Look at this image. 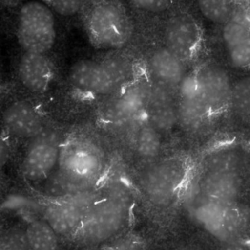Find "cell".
Wrapping results in <instances>:
<instances>
[{"label":"cell","mask_w":250,"mask_h":250,"mask_svg":"<svg viewBox=\"0 0 250 250\" xmlns=\"http://www.w3.org/2000/svg\"><path fill=\"white\" fill-rule=\"evenodd\" d=\"M7 6L6 23L19 49L49 55L57 38L54 12L43 1H14Z\"/></svg>","instance_id":"6da1fadb"},{"label":"cell","mask_w":250,"mask_h":250,"mask_svg":"<svg viewBox=\"0 0 250 250\" xmlns=\"http://www.w3.org/2000/svg\"><path fill=\"white\" fill-rule=\"evenodd\" d=\"M105 164V153L94 136L73 133L63 138L57 167L75 189L92 190L102 177Z\"/></svg>","instance_id":"7a4b0ae2"},{"label":"cell","mask_w":250,"mask_h":250,"mask_svg":"<svg viewBox=\"0 0 250 250\" xmlns=\"http://www.w3.org/2000/svg\"><path fill=\"white\" fill-rule=\"evenodd\" d=\"M130 192L122 185L111 186L85 212L76 239L86 245H99L118 234L125 227L131 206Z\"/></svg>","instance_id":"3957f363"},{"label":"cell","mask_w":250,"mask_h":250,"mask_svg":"<svg viewBox=\"0 0 250 250\" xmlns=\"http://www.w3.org/2000/svg\"><path fill=\"white\" fill-rule=\"evenodd\" d=\"M42 103L7 88L0 98V131L22 146L52 123Z\"/></svg>","instance_id":"277c9868"},{"label":"cell","mask_w":250,"mask_h":250,"mask_svg":"<svg viewBox=\"0 0 250 250\" xmlns=\"http://www.w3.org/2000/svg\"><path fill=\"white\" fill-rule=\"evenodd\" d=\"M135 76L132 65L120 56L99 61L80 60L69 70V81L73 88L96 96L114 95Z\"/></svg>","instance_id":"5b68a950"},{"label":"cell","mask_w":250,"mask_h":250,"mask_svg":"<svg viewBox=\"0 0 250 250\" xmlns=\"http://www.w3.org/2000/svg\"><path fill=\"white\" fill-rule=\"evenodd\" d=\"M55 64L49 55L19 49L12 62V76L8 86L19 93L43 104L54 85Z\"/></svg>","instance_id":"8992f818"},{"label":"cell","mask_w":250,"mask_h":250,"mask_svg":"<svg viewBox=\"0 0 250 250\" xmlns=\"http://www.w3.org/2000/svg\"><path fill=\"white\" fill-rule=\"evenodd\" d=\"M86 23L92 42L102 48H121L132 35L130 18L118 1L94 3L88 11Z\"/></svg>","instance_id":"52a82bcc"},{"label":"cell","mask_w":250,"mask_h":250,"mask_svg":"<svg viewBox=\"0 0 250 250\" xmlns=\"http://www.w3.org/2000/svg\"><path fill=\"white\" fill-rule=\"evenodd\" d=\"M151 81L137 76L113 95L102 110V120L111 129H130L146 116Z\"/></svg>","instance_id":"ba28073f"},{"label":"cell","mask_w":250,"mask_h":250,"mask_svg":"<svg viewBox=\"0 0 250 250\" xmlns=\"http://www.w3.org/2000/svg\"><path fill=\"white\" fill-rule=\"evenodd\" d=\"M62 140L61 132L52 122L36 137L19 147L21 173L26 180L40 182L54 173L58 166Z\"/></svg>","instance_id":"9c48e42d"},{"label":"cell","mask_w":250,"mask_h":250,"mask_svg":"<svg viewBox=\"0 0 250 250\" xmlns=\"http://www.w3.org/2000/svg\"><path fill=\"white\" fill-rule=\"evenodd\" d=\"M188 171L180 157L165 159L148 167L143 175L142 188L148 199L160 206L171 204Z\"/></svg>","instance_id":"30bf717a"},{"label":"cell","mask_w":250,"mask_h":250,"mask_svg":"<svg viewBox=\"0 0 250 250\" xmlns=\"http://www.w3.org/2000/svg\"><path fill=\"white\" fill-rule=\"evenodd\" d=\"M233 204L210 198L198 188L189 197L188 210L192 220L207 233L219 242L226 243L233 230Z\"/></svg>","instance_id":"8fae6325"},{"label":"cell","mask_w":250,"mask_h":250,"mask_svg":"<svg viewBox=\"0 0 250 250\" xmlns=\"http://www.w3.org/2000/svg\"><path fill=\"white\" fill-rule=\"evenodd\" d=\"M92 191L63 199L49 200L42 207L43 220L58 236H75L86 210L98 200Z\"/></svg>","instance_id":"7c38bea8"},{"label":"cell","mask_w":250,"mask_h":250,"mask_svg":"<svg viewBox=\"0 0 250 250\" xmlns=\"http://www.w3.org/2000/svg\"><path fill=\"white\" fill-rule=\"evenodd\" d=\"M164 40L166 48L187 63L193 60L201 46V28L190 14L177 13L166 23Z\"/></svg>","instance_id":"4fadbf2b"},{"label":"cell","mask_w":250,"mask_h":250,"mask_svg":"<svg viewBox=\"0 0 250 250\" xmlns=\"http://www.w3.org/2000/svg\"><path fill=\"white\" fill-rule=\"evenodd\" d=\"M201 96L210 114L220 113L230 105L233 85L226 70L215 63H205L195 70Z\"/></svg>","instance_id":"5bb4252c"},{"label":"cell","mask_w":250,"mask_h":250,"mask_svg":"<svg viewBox=\"0 0 250 250\" xmlns=\"http://www.w3.org/2000/svg\"><path fill=\"white\" fill-rule=\"evenodd\" d=\"M177 123L184 129H198L211 115L197 83L195 72L187 73L178 88Z\"/></svg>","instance_id":"9a60e30c"},{"label":"cell","mask_w":250,"mask_h":250,"mask_svg":"<svg viewBox=\"0 0 250 250\" xmlns=\"http://www.w3.org/2000/svg\"><path fill=\"white\" fill-rule=\"evenodd\" d=\"M150 81L147 117L160 133L168 132L177 123V103L175 91Z\"/></svg>","instance_id":"2e32d148"},{"label":"cell","mask_w":250,"mask_h":250,"mask_svg":"<svg viewBox=\"0 0 250 250\" xmlns=\"http://www.w3.org/2000/svg\"><path fill=\"white\" fill-rule=\"evenodd\" d=\"M151 80L173 91H177L186 76L185 63L166 47L155 50L148 60Z\"/></svg>","instance_id":"e0dca14e"},{"label":"cell","mask_w":250,"mask_h":250,"mask_svg":"<svg viewBox=\"0 0 250 250\" xmlns=\"http://www.w3.org/2000/svg\"><path fill=\"white\" fill-rule=\"evenodd\" d=\"M199 189L214 199L236 203L243 191V180L237 172L206 171Z\"/></svg>","instance_id":"ac0fdd59"},{"label":"cell","mask_w":250,"mask_h":250,"mask_svg":"<svg viewBox=\"0 0 250 250\" xmlns=\"http://www.w3.org/2000/svg\"><path fill=\"white\" fill-rule=\"evenodd\" d=\"M131 130V142L141 157L151 159L158 154L161 145L160 133L150 123L146 116L129 129Z\"/></svg>","instance_id":"d6986e66"},{"label":"cell","mask_w":250,"mask_h":250,"mask_svg":"<svg viewBox=\"0 0 250 250\" xmlns=\"http://www.w3.org/2000/svg\"><path fill=\"white\" fill-rule=\"evenodd\" d=\"M31 250H58V235L43 219L28 221L24 230Z\"/></svg>","instance_id":"ffe728a7"},{"label":"cell","mask_w":250,"mask_h":250,"mask_svg":"<svg viewBox=\"0 0 250 250\" xmlns=\"http://www.w3.org/2000/svg\"><path fill=\"white\" fill-rule=\"evenodd\" d=\"M243 164V157L233 147H223L210 153L205 160L206 171L237 172Z\"/></svg>","instance_id":"44dd1931"},{"label":"cell","mask_w":250,"mask_h":250,"mask_svg":"<svg viewBox=\"0 0 250 250\" xmlns=\"http://www.w3.org/2000/svg\"><path fill=\"white\" fill-rule=\"evenodd\" d=\"M198 10L207 20L225 25L233 16L236 1L225 0H204L198 1Z\"/></svg>","instance_id":"7402d4cb"},{"label":"cell","mask_w":250,"mask_h":250,"mask_svg":"<svg viewBox=\"0 0 250 250\" xmlns=\"http://www.w3.org/2000/svg\"><path fill=\"white\" fill-rule=\"evenodd\" d=\"M230 104L241 115L250 117V76L233 85Z\"/></svg>","instance_id":"603a6c76"},{"label":"cell","mask_w":250,"mask_h":250,"mask_svg":"<svg viewBox=\"0 0 250 250\" xmlns=\"http://www.w3.org/2000/svg\"><path fill=\"white\" fill-rule=\"evenodd\" d=\"M42 207L30 197L21 194L10 195L0 205L1 209L4 211L23 214H35L38 211H42Z\"/></svg>","instance_id":"cb8c5ba5"},{"label":"cell","mask_w":250,"mask_h":250,"mask_svg":"<svg viewBox=\"0 0 250 250\" xmlns=\"http://www.w3.org/2000/svg\"><path fill=\"white\" fill-rule=\"evenodd\" d=\"M226 49L232 66L240 69L250 68V34Z\"/></svg>","instance_id":"d4e9b609"},{"label":"cell","mask_w":250,"mask_h":250,"mask_svg":"<svg viewBox=\"0 0 250 250\" xmlns=\"http://www.w3.org/2000/svg\"><path fill=\"white\" fill-rule=\"evenodd\" d=\"M0 250H31L24 230L12 229L0 239Z\"/></svg>","instance_id":"484cf974"},{"label":"cell","mask_w":250,"mask_h":250,"mask_svg":"<svg viewBox=\"0 0 250 250\" xmlns=\"http://www.w3.org/2000/svg\"><path fill=\"white\" fill-rule=\"evenodd\" d=\"M54 14L68 16L77 13L83 7V2L80 1H43Z\"/></svg>","instance_id":"4316f807"},{"label":"cell","mask_w":250,"mask_h":250,"mask_svg":"<svg viewBox=\"0 0 250 250\" xmlns=\"http://www.w3.org/2000/svg\"><path fill=\"white\" fill-rule=\"evenodd\" d=\"M16 150L14 143L0 131V171L8 164Z\"/></svg>","instance_id":"83f0119b"},{"label":"cell","mask_w":250,"mask_h":250,"mask_svg":"<svg viewBox=\"0 0 250 250\" xmlns=\"http://www.w3.org/2000/svg\"><path fill=\"white\" fill-rule=\"evenodd\" d=\"M130 4L135 8L151 13H161L167 10L172 4L171 1H157V0H141L130 1Z\"/></svg>","instance_id":"f1b7e54d"},{"label":"cell","mask_w":250,"mask_h":250,"mask_svg":"<svg viewBox=\"0 0 250 250\" xmlns=\"http://www.w3.org/2000/svg\"><path fill=\"white\" fill-rule=\"evenodd\" d=\"M230 20L250 29V1H236V7Z\"/></svg>","instance_id":"f546056e"},{"label":"cell","mask_w":250,"mask_h":250,"mask_svg":"<svg viewBox=\"0 0 250 250\" xmlns=\"http://www.w3.org/2000/svg\"><path fill=\"white\" fill-rule=\"evenodd\" d=\"M103 250H143V248L137 239L128 238Z\"/></svg>","instance_id":"4dcf8cb0"},{"label":"cell","mask_w":250,"mask_h":250,"mask_svg":"<svg viewBox=\"0 0 250 250\" xmlns=\"http://www.w3.org/2000/svg\"><path fill=\"white\" fill-rule=\"evenodd\" d=\"M220 250H250V243L244 239H236L223 244Z\"/></svg>","instance_id":"1f68e13d"},{"label":"cell","mask_w":250,"mask_h":250,"mask_svg":"<svg viewBox=\"0 0 250 250\" xmlns=\"http://www.w3.org/2000/svg\"><path fill=\"white\" fill-rule=\"evenodd\" d=\"M7 88V82H4L0 77V98L2 96L3 94L5 92Z\"/></svg>","instance_id":"d6a6232c"},{"label":"cell","mask_w":250,"mask_h":250,"mask_svg":"<svg viewBox=\"0 0 250 250\" xmlns=\"http://www.w3.org/2000/svg\"><path fill=\"white\" fill-rule=\"evenodd\" d=\"M176 250H198L195 249V248H191V247H185V248H182L180 249Z\"/></svg>","instance_id":"836d02e7"},{"label":"cell","mask_w":250,"mask_h":250,"mask_svg":"<svg viewBox=\"0 0 250 250\" xmlns=\"http://www.w3.org/2000/svg\"><path fill=\"white\" fill-rule=\"evenodd\" d=\"M0 188H1V184H0Z\"/></svg>","instance_id":"e575fe53"}]
</instances>
